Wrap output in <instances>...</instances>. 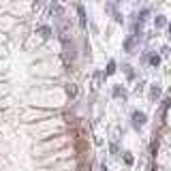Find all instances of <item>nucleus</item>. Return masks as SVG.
<instances>
[{"instance_id":"f257e3e1","label":"nucleus","mask_w":171,"mask_h":171,"mask_svg":"<svg viewBox=\"0 0 171 171\" xmlns=\"http://www.w3.org/2000/svg\"><path fill=\"white\" fill-rule=\"evenodd\" d=\"M145 122H148V116H145L143 111H135V113H133V126L135 128H141Z\"/></svg>"},{"instance_id":"f03ea898","label":"nucleus","mask_w":171,"mask_h":171,"mask_svg":"<svg viewBox=\"0 0 171 171\" xmlns=\"http://www.w3.org/2000/svg\"><path fill=\"white\" fill-rule=\"evenodd\" d=\"M148 96H150V101L154 103V101H156L158 96H161V88H158V86L154 84V86H152V88H150V94H148Z\"/></svg>"},{"instance_id":"7ed1b4c3","label":"nucleus","mask_w":171,"mask_h":171,"mask_svg":"<svg viewBox=\"0 0 171 171\" xmlns=\"http://www.w3.org/2000/svg\"><path fill=\"white\" fill-rule=\"evenodd\" d=\"M111 94H113L116 98H120V96H122V98H126V90H124V88H120V86H116Z\"/></svg>"},{"instance_id":"20e7f679","label":"nucleus","mask_w":171,"mask_h":171,"mask_svg":"<svg viewBox=\"0 0 171 171\" xmlns=\"http://www.w3.org/2000/svg\"><path fill=\"white\" fill-rule=\"evenodd\" d=\"M77 13H79V26H82V30H86L88 22H86V13H84V9L79 6V9H77Z\"/></svg>"},{"instance_id":"39448f33","label":"nucleus","mask_w":171,"mask_h":171,"mask_svg":"<svg viewBox=\"0 0 171 171\" xmlns=\"http://www.w3.org/2000/svg\"><path fill=\"white\" fill-rule=\"evenodd\" d=\"M39 34H41L43 39H49V37H51V28H49V26H41V28H39Z\"/></svg>"},{"instance_id":"423d86ee","label":"nucleus","mask_w":171,"mask_h":171,"mask_svg":"<svg viewBox=\"0 0 171 171\" xmlns=\"http://www.w3.org/2000/svg\"><path fill=\"white\" fill-rule=\"evenodd\" d=\"M116 73V62L113 60H109V64H107V71H105V75H113Z\"/></svg>"},{"instance_id":"0eeeda50","label":"nucleus","mask_w":171,"mask_h":171,"mask_svg":"<svg viewBox=\"0 0 171 171\" xmlns=\"http://www.w3.org/2000/svg\"><path fill=\"white\" fill-rule=\"evenodd\" d=\"M66 94H69L71 98H75V96H77V88H75V86H66Z\"/></svg>"},{"instance_id":"6e6552de","label":"nucleus","mask_w":171,"mask_h":171,"mask_svg":"<svg viewBox=\"0 0 171 171\" xmlns=\"http://www.w3.org/2000/svg\"><path fill=\"white\" fill-rule=\"evenodd\" d=\"M150 64H152V66H158V64H161V58H158V56H152V58H150Z\"/></svg>"},{"instance_id":"1a4fd4ad","label":"nucleus","mask_w":171,"mask_h":171,"mask_svg":"<svg viewBox=\"0 0 171 171\" xmlns=\"http://www.w3.org/2000/svg\"><path fill=\"white\" fill-rule=\"evenodd\" d=\"M165 24H167V22H165V17H156V26H158V28H163Z\"/></svg>"},{"instance_id":"9d476101","label":"nucleus","mask_w":171,"mask_h":171,"mask_svg":"<svg viewBox=\"0 0 171 171\" xmlns=\"http://www.w3.org/2000/svg\"><path fill=\"white\" fill-rule=\"evenodd\" d=\"M124 71H126V75H128V77H130V79L135 77V73H133V69H130V66H124Z\"/></svg>"},{"instance_id":"9b49d317","label":"nucleus","mask_w":171,"mask_h":171,"mask_svg":"<svg viewBox=\"0 0 171 171\" xmlns=\"http://www.w3.org/2000/svg\"><path fill=\"white\" fill-rule=\"evenodd\" d=\"M124 161H126V165H133V156H130V154H126V156H124Z\"/></svg>"},{"instance_id":"f8f14e48","label":"nucleus","mask_w":171,"mask_h":171,"mask_svg":"<svg viewBox=\"0 0 171 171\" xmlns=\"http://www.w3.org/2000/svg\"><path fill=\"white\" fill-rule=\"evenodd\" d=\"M101 171H107V167H105V165H103V167H101Z\"/></svg>"},{"instance_id":"ddd939ff","label":"nucleus","mask_w":171,"mask_h":171,"mask_svg":"<svg viewBox=\"0 0 171 171\" xmlns=\"http://www.w3.org/2000/svg\"><path fill=\"white\" fill-rule=\"evenodd\" d=\"M111 2H113V4H118V2H120V0H111Z\"/></svg>"}]
</instances>
